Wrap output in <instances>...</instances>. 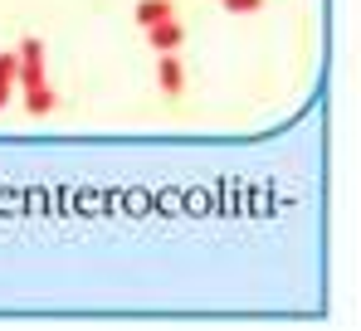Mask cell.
<instances>
[{"instance_id": "cell-3", "label": "cell", "mask_w": 361, "mask_h": 331, "mask_svg": "<svg viewBox=\"0 0 361 331\" xmlns=\"http://www.w3.org/2000/svg\"><path fill=\"white\" fill-rule=\"evenodd\" d=\"M157 88H161L166 98H180V93H185V58H180V49L157 58Z\"/></svg>"}, {"instance_id": "cell-2", "label": "cell", "mask_w": 361, "mask_h": 331, "mask_svg": "<svg viewBox=\"0 0 361 331\" xmlns=\"http://www.w3.org/2000/svg\"><path fill=\"white\" fill-rule=\"evenodd\" d=\"M147 44H152L157 54H176L180 44H185V25H180L176 15H171V20H157V25H147Z\"/></svg>"}, {"instance_id": "cell-6", "label": "cell", "mask_w": 361, "mask_h": 331, "mask_svg": "<svg viewBox=\"0 0 361 331\" xmlns=\"http://www.w3.org/2000/svg\"><path fill=\"white\" fill-rule=\"evenodd\" d=\"M0 83L20 88V58H15V49H10V54H0Z\"/></svg>"}, {"instance_id": "cell-4", "label": "cell", "mask_w": 361, "mask_h": 331, "mask_svg": "<svg viewBox=\"0 0 361 331\" xmlns=\"http://www.w3.org/2000/svg\"><path fill=\"white\" fill-rule=\"evenodd\" d=\"M176 15V0H137L132 5V20L147 30V25H157V20H171Z\"/></svg>"}, {"instance_id": "cell-5", "label": "cell", "mask_w": 361, "mask_h": 331, "mask_svg": "<svg viewBox=\"0 0 361 331\" xmlns=\"http://www.w3.org/2000/svg\"><path fill=\"white\" fill-rule=\"evenodd\" d=\"M54 108H59V93H54L49 83H39V88H25V112H30V117H49Z\"/></svg>"}, {"instance_id": "cell-8", "label": "cell", "mask_w": 361, "mask_h": 331, "mask_svg": "<svg viewBox=\"0 0 361 331\" xmlns=\"http://www.w3.org/2000/svg\"><path fill=\"white\" fill-rule=\"evenodd\" d=\"M10 93H15V88H10V83H0V108H10Z\"/></svg>"}, {"instance_id": "cell-1", "label": "cell", "mask_w": 361, "mask_h": 331, "mask_svg": "<svg viewBox=\"0 0 361 331\" xmlns=\"http://www.w3.org/2000/svg\"><path fill=\"white\" fill-rule=\"evenodd\" d=\"M15 58H20V88L49 83V78H44V39H39V35H25L20 49H15Z\"/></svg>"}, {"instance_id": "cell-7", "label": "cell", "mask_w": 361, "mask_h": 331, "mask_svg": "<svg viewBox=\"0 0 361 331\" xmlns=\"http://www.w3.org/2000/svg\"><path fill=\"white\" fill-rule=\"evenodd\" d=\"M264 5H269V0H225V10H230V15H259Z\"/></svg>"}]
</instances>
